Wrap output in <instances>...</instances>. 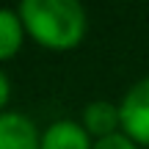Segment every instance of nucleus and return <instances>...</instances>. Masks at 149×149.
I'll return each instance as SVG.
<instances>
[{
    "label": "nucleus",
    "mask_w": 149,
    "mask_h": 149,
    "mask_svg": "<svg viewBox=\"0 0 149 149\" xmlns=\"http://www.w3.org/2000/svg\"><path fill=\"white\" fill-rule=\"evenodd\" d=\"M17 14L25 33L44 50L64 53L77 47L86 36V11L77 0H22Z\"/></svg>",
    "instance_id": "1"
},
{
    "label": "nucleus",
    "mask_w": 149,
    "mask_h": 149,
    "mask_svg": "<svg viewBox=\"0 0 149 149\" xmlns=\"http://www.w3.org/2000/svg\"><path fill=\"white\" fill-rule=\"evenodd\" d=\"M119 116H122V133L135 144L149 146V77L138 80L124 94Z\"/></svg>",
    "instance_id": "2"
},
{
    "label": "nucleus",
    "mask_w": 149,
    "mask_h": 149,
    "mask_svg": "<svg viewBox=\"0 0 149 149\" xmlns=\"http://www.w3.org/2000/svg\"><path fill=\"white\" fill-rule=\"evenodd\" d=\"M0 149H42V133L25 113L6 111L0 116Z\"/></svg>",
    "instance_id": "3"
},
{
    "label": "nucleus",
    "mask_w": 149,
    "mask_h": 149,
    "mask_svg": "<svg viewBox=\"0 0 149 149\" xmlns=\"http://www.w3.org/2000/svg\"><path fill=\"white\" fill-rule=\"evenodd\" d=\"M83 127L88 135H97L100 138H108V135H116L119 127H122V116H119V105L105 100L88 102L83 111Z\"/></svg>",
    "instance_id": "4"
},
{
    "label": "nucleus",
    "mask_w": 149,
    "mask_h": 149,
    "mask_svg": "<svg viewBox=\"0 0 149 149\" xmlns=\"http://www.w3.org/2000/svg\"><path fill=\"white\" fill-rule=\"evenodd\" d=\"M94 144L88 141L86 127H80L77 122L61 119V122L50 124L42 133V149H91Z\"/></svg>",
    "instance_id": "5"
},
{
    "label": "nucleus",
    "mask_w": 149,
    "mask_h": 149,
    "mask_svg": "<svg viewBox=\"0 0 149 149\" xmlns=\"http://www.w3.org/2000/svg\"><path fill=\"white\" fill-rule=\"evenodd\" d=\"M22 36H25V25L19 14L11 8H0V61H8L11 55L19 53Z\"/></svg>",
    "instance_id": "6"
},
{
    "label": "nucleus",
    "mask_w": 149,
    "mask_h": 149,
    "mask_svg": "<svg viewBox=\"0 0 149 149\" xmlns=\"http://www.w3.org/2000/svg\"><path fill=\"white\" fill-rule=\"evenodd\" d=\"M91 149H138V144H135L133 138H127L124 133H116V135H108V138L94 141Z\"/></svg>",
    "instance_id": "7"
},
{
    "label": "nucleus",
    "mask_w": 149,
    "mask_h": 149,
    "mask_svg": "<svg viewBox=\"0 0 149 149\" xmlns=\"http://www.w3.org/2000/svg\"><path fill=\"white\" fill-rule=\"evenodd\" d=\"M8 97H11V83L6 77V72L0 69V116L6 113V105H8Z\"/></svg>",
    "instance_id": "8"
}]
</instances>
